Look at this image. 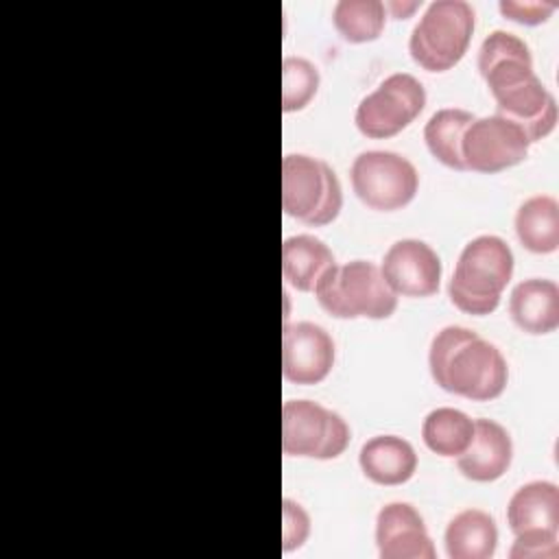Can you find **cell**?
<instances>
[{"instance_id":"cell-24","label":"cell","mask_w":559,"mask_h":559,"mask_svg":"<svg viewBox=\"0 0 559 559\" xmlns=\"http://www.w3.org/2000/svg\"><path fill=\"white\" fill-rule=\"evenodd\" d=\"M319 70L304 57H284L282 61V109L299 111L314 98L319 90Z\"/></svg>"},{"instance_id":"cell-17","label":"cell","mask_w":559,"mask_h":559,"mask_svg":"<svg viewBox=\"0 0 559 559\" xmlns=\"http://www.w3.org/2000/svg\"><path fill=\"white\" fill-rule=\"evenodd\" d=\"M507 522L513 535L526 531H559V489L550 480H531L509 500Z\"/></svg>"},{"instance_id":"cell-9","label":"cell","mask_w":559,"mask_h":559,"mask_svg":"<svg viewBox=\"0 0 559 559\" xmlns=\"http://www.w3.org/2000/svg\"><path fill=\"white\" fill-rule=\"evenodd\" d=\"M426 107V90L408 72L389 74L356 107V127L362 135L382 140L406 129Z\"/></svg>"},{"instance_id":"cell-2","label":"cell","mask_w":559,"mask_h":559,"mask_svg":"<svg viewBox=\"0 0 559 559\" xmlns=\"http://www.w3.org/2000/svg\"><path fill=\"white\" fill-rule=\"evenodd\" d=\"M428 365L443 391L474 402L498 397L509 380L502 352L463 325H445L432 336Z\"/></svg>"},{"instance_id":"cell-19","label":"cell","mask_w":559,"mask_h":559,"mask_svg":"<svg viewBox=\"0 0 559 559\" xmlns=\"http://www.w3.org/2000/svg\"><path fill=\"white\" fill-rule=\"evenodd\" d=\"M443 542L450 559H489L498 546V528L487 511L465 509L448 522Z\"/></svg>"},{"instance_id":"cell-22","label":"cell","mask_w":559,"mask_h":559,"mask_svg":"<svg viewBox=\"0 0 559 559\" xmlns=\"http://www.w3.org/2000/svg\"><path fill=\"white\" fill-rule=\"evenodd\" d=\"M472 435L474 419L467 413L450 406L430 411L421 424V439L426 448L439 456L456 459L469 445Z\"/></svg>"},{"instance_id":"cell-28","label":"cell","mask_w":559,"mask_h":559,"mask_svg":"<svg viewBox=\"0 0 559 559\" xmlns=\"http://www.w3.org/2000/svg\"><path fill=\"white\" fill-rule=\"evenodd\" d=\"M417 7H419V2H408V4H404V2L402 4L400 2H389V4H384V9H389L393 13V17H406Z\"/></svg>"},{"instance_id":"cell-14","label":"cell","mask_w":559,"mask_h":559,"mask_svg":"<svg viewBox=\"0 0 559 559\" xmlns=\"http://www.w3.org/2000/svg\"><path fill=\"white\" fill-rule=\"evenodd\" d=\"M513 441L504 426L493 419H474V435L463 454L456 456L459 472L474 483L498 480L511 465Z\"/></svg>"},{"instance_id":"cell-16","label":"cell","mask_w":559,"mask_h":559,"mask_svg":"<svg viewBox=\"0 0 559 559\" xmlns=\"http://www.w3.org/2000/svg\"><path fill=\"white\" fill-rule=\"evenodd\" d=\"M509 314L528 334H548L559 325V286L552 280L528 277L509 297Z\"/></svg>"},{"instance_id":"cell-13","label":"cell","mask_w":559,"mask_h":559,"mask_svg":"<svg viewBox=\"0 0 559 559\" xmlns=\"http://www.w3.org/2000/svg\"><path fill=\"white\" fill-rule=\"evenodd\" d=\"M376 544L382 559H435L437 550L424 518L408 502H389L376 518Z\"/></svg>"},{"instance_id":"cell-27","label":"cell","mask_w":559,"mask_h":559,"mask_svg":"<svg viewBox=\"0 0 559 559\" xmlns=\"http://www.w3.org/2000/svg\"><path fill=\"white\" fill-rule=\"evenodd\" d=\"M500 13L513 22L520 24H542L550 17V13L557 9V2H546V0H502Z\"/></svg>"},{"instance_id":"cell-18","label":"cell","mask_w":559,"mask_h":559,"mask_svg":"<svg viewBox=\"0 0 559 559\" xmlns=\"http://www.w3.org/2000/svg\"><path fill=\"white\" fill-rule=\"evenodd\" d=\"M336 264L332 249L317 236L297 234L282 245V273L284 280L301 290L314 293L321 277Z\"/></svg>"},{"instance_id":"cell-26","label":"cell","mask_w":559,"mask_h":559,"mask_svg":"<svg viewBox=\"0 0 559 559\" xmlns=\"http://www.w3.org/2000/svg\"><path fill=\"white\" fill-rule=\"evenodd\" d=\"M282 522H284L282 524L284 552L301 548L310 535V515L306 513V509L299 502L284 498L282 500Z\"/></svg>"},{"instance_id":"cell-4","label":"cell","mask_w":559,"mask_h":559,"mask_svg":"<svg viewBox=\"0 0 559 559\" xmlns=\"http://www.w3.org/2000/svg\"><path fill=\"white\" fill-rule=\"evenodd\" d=\"M314 297L336 319H386L397 308V295L369 260L334 264L317 284Z\"/></svg>"},{"instance_id":"cell-23","label":"cell","mask_w":559,"mask_h":559,"mask_svg":"<svg viewBox=\"0 0 559 559\" xmlns=\"http://www.w3.org/2000/svg\"><path fill=\"white\" fill-rule=\"evenodd\" d=\"M332 22L343 39L365 44L380 37L386 22V9L380 0H338L332 9Z\"/></svg>"},{"instance_id":"cell-5","label":"cell","mask_w":559,"mask_h":559,"mask_svg":"<svg viewBox=\"0 0 559 559\" xmlns=\"http://www.w3.org/2000/svg\"><path fill=\"white\" fill-rule=\"evenodd\" d=\"M474 33V9L465 0H435L411 31L408 52L428 72L454 68L467 52Z\"/></svg>"},{"instance_id":"cell-10","label":"cell","mask_w":559,"mask_h":559,"mask_svg":"<svg viewBox=\"0 0 559 559\" xmlns=\"http://www.w3.org/2000/svg\"><path fill=\"white\" fill-rule=\"evenodd\" d=\"M528 146L531 142L515 122L491 114L474 118V122L465 129L461 153L465 170L491 175L524 162Z\"/></svg>"},{"instance_id":"cell-8","label":"cell","mask_w":559,"mask_h":559,"mask_svg":"<svg viewBox=\"0 0 559 559\" xmlns=\"http://www.w3.org/2000/svg\"><path fill=\"white\" fill-rule=\"evenodd\" d=\"M349 179L356 197L378 212L402 210L419 188L415 166L393 151H362L352 162Z\"/></svg>"},{"instance_id":"cell-12","label":"cell","mask_w":559,"mask_h":559,"mask_svg":"<svg viewBox=\"0 0 559 559\" xmlns=\"http://www.w3.org/2000/svg\"><path fill=\"white\" fill-rule=\"evenodd\" d=\"M334 367V341L312 321L284 323L282 371L288 382L317 384Z\"/></svg>"},{"instance_id":"cell-15","label":"cell","mask_w":559,"mask_h":559,"mask_svg":"<svg viewBox=\"0 0 559 559\" xmlns=\"http://www.w3.org/2000/svg\"><path fill=\"white\" fill-rule=\"evenodd\" d=\"M358 463L371 483L393 487L413 478L417 454L413 445L397 435H376L362 443Z\"/></svg>"},{"instance_id":"cell-6","label":"cell","mask_w":559,"mask_h":559,"mask_svg":"<svg viewBox=\"0 0 559 559\" xmlns=\"http://www.w3.org/2000/svg\"><path fill=\"white\" fill-rule=\"evenodd\" d=\"M282 207L306 225H328L343 207V188L332 166L306 153L282 159Z\"/></svg>"},{"instance_id":"cell-3","label":"cell","mask_w":559,"mask_h":559,"mask_svg":"<svg viewBox=\"0 0 559 559\" xmlns=\"http://www.w3.org/2000/svg\"><path fill=\"white\" fill-rule=\"evenodd\" d=\"M511 275V247L500 236L483 234L463 247L448 284V293L461 312L483 317L498 308Z\"/></svg>"},{"instance_id":"cell-21","label":"cell","mask_w":559,"mask_h":559,"mask_svg":"<svg viewBox=\"0 0 559 559\" xmlns=\"http://www.w3.org/2000/svg\"><path fill=\"white\" fill-rule=\"evenodd\" d=\"M474 118L476 116L472 111L459 107L437 109L424 127V140L430 155L448 168L465 170L461 144L465 129L474 122Z\"/></svg>"},{"instance_id":"cell-11","label":"cell","mask_w":559,"mask_h":559,"mask_svg":"<svg viewBox=\"0 0 559 559\" xmlns=\"http://www.w3.org/2000/svg\"><path fill=\"white\" fill-rule=\"evenodd\" d=\"M380 271L397 297H430L439 290L443 266L428 242L402 238L386 249Z\"/></svg>"},{"instance_id":"cell-25","label":"cell","mask_w":559,"mask_h":559,"mask_svg":"<svg viewBox=\"0 0 559 559\" xmlns=\"http://www.w3.org/2000/svg\"><path fill=\"white\" fill-rule=\"evenodd\" d=\"M511 559H557L559 542L557 533L550 531H526L518 533L509 550Z\"/></svg>"},{"instance_id":"cell-20","label":"cell","mask_w":559,"mask_h":559,"mask_svg":"<svg viewBox=\"0 0 559 559\" xmlns=\"http://www.w3.org/2000/svg\"><path fill=\"white\" fill-rule=\"evenodd\" d=\"M515 234L533 253H552L559 247V203L550 194L526 199L515 212Z\"/></svg>"},{"instance_id":"cell-7","label":"cell","mask_w":559,"mask_h":559,"mask_svg":"<svg viewBox=\"0 0 559 559\" xmlns=\"http://www.w3.org/2000/svg\"><path fill=\"white\" fill-rule=\"evenodd\" d=\"M349 443V426L312 400H288L282 406V450L286 456L336 459Z\"/></svg>"},{"instance_id":"cell-1","label":"cell","mask_w":559,"mask_h":559,"mask_svg":"<svg viewBox=\"0 0 559 559\" xmlns=\"http://www.w3.org/2000/svg\"><path fill=\"white\" fill-rule=\"evenodd\" d=\"M478 70L496 100V114L515 122L533 144L557 124V100L533 70L524 39L496 28L478 48Z\"/></svg>"}]
</instances>
